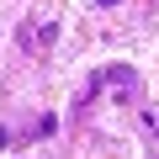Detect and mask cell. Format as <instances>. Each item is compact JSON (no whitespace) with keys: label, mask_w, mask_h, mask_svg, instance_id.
I'll list each match as a JSON object with an SVG mask.
<instances>
[{"label":"cell","mask_w":159,"mask_h":159,"mask_svg":"<svg viewBox=\"0 0 159 159\" xmlns=\"http://www.w3.org/2000/svg\"><path fill=\"white\" fill-rule=\"evenodd\" d=\"M96 6H117V0H96Z\"/></svg>","instance_id":"obj_3"},{"label":"cell","mask_w":159,"mask_h":159,"mask_svg":"<svg viewBox=\"0 0 159 159\" xmlns=\"http://www.w3.org/2000/svg\"><path fill=\"white\" fill-rule=\"evenodd\" d=\"M96 85H111V90H122L127 101H138V90H143V85H138V74H133L127 64H111V69H101V74H96Z\"/></svg>","instance_id":"obj_1"},{"label":"cell","mask_w":159,"mask_h":159,"mask_svg":"<svg viewBox=\"0 0 159 159\" xmlns=\"http://www.w3.org/2000/svg\"><path fill=\"white\" fill-rule=\"evenodd\" d=\"M0 148H11V133H6V122H0Z\"/></svg>","instance_id":"obj_2"}]
</instances>
